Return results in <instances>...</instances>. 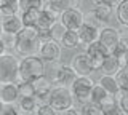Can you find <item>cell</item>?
I'll return each instance as SVG.
<instances>
[{
	"label": "cell",
	"instance_id": "1",
	"mask_svg": "<svg viewBox=\"0 0 128 115\" xmlns=\"http://www.w3.org/2000/svg\"><path fill=\"white\" fill-rule=\"evenodd\" d=\"M40 46H42V42L38 38L37 27H24L19 34H16L14 50L21 56H37Z\"/></svg>",
	"mask_w": 128,
	"mask_h": 115
},
{
	"label": "cell",
	"instance_id": "2",
	"mask_svg": "<svg viewBox=\"0 0 128 115\" xmlns=\"http://www.w3.org/2000/svg\"><path fill=\"white\" fill-rule=\"evenodd\" d=\"M46 72L45 61L38 56H27L19 61V80L21 82H32L38 80Z\"/></svg>",
	"mask_w": 128,
	"mask_h": 115
},
{
	"label": "cell",
	"instance_id": "3",
	"mask_svg": "<svg viewBox=\"0 0 128 115\" xmlns=\"http://www.w3.org/2000/svg\"><path fill=\"white\" fill-rule=\"evenodd\" d=\"M19 80V61L13 54L0 56V83H16Z\"/></svg>",
	"mask_w": 128,
	"mask_h": 115
},
{
	"label": "cell",
	"instance_id": "4",
	"mask_svg": "<svg viewBox=\"0 0 128 115\" xmlns=\"http://www.w3.org/2000/svg\"><path fill=\"white\" fill-rule=\"evenodd\" d=\"M48 104L53 107L56 112H64V110L70 109L72 104H74V94L66 86H56L50 93Z\"/></svg>",
	"mask_w": 128,
	"mask_h": 115
},
{
	"label": "cell",
	"instance_id": "5",
	"mask_svg": "<svg viewBox=\"0 0 128 115\" xmlns=\"http://www.w3.org/2000/svg\"><path fill=\"white\" fill-rule=\"evenodd\" d=\"M94 85L96 83L90 77H77L70 86V91L80 104H88V102H91V91H93Z\"/></svg>",
	"mask_w": 128,
	"mask_h": 115
},
{
	"label": "cell",
	"instance_id": "6",
	"mask_svg": "<svg viewBox=\"0 0 128 115\" xmlns=\"http://www.w3.org/2000/svg\"><path fill=\"white\" fill-rule=\"evenodd\" d=\"M59 22L66 27L67 30H78L80 27L85 24V14L78 8H67L64 13L59 14Z\"/></svg>",
	"mask_w": 128,
	"mask_h": 115
},
{
	"label": "cell",
	"instance_id": "7",
	"mask_svg": "<svg viewBox=\"0 0 128 115\" xmlns=\"http://www.w3.org/2000/svg\"><path fill=\"white\" fill-rule=\"evenodd\" d=\"M85 51H86L88 58H90V62H91V66H93V69L94 70H101V67L104 64V61H106V58L109 56V51L104 48L99 42L91 43L90 46H86Z\"/></svg>",
	"mask_w": 128,
	"mask_h": 115
},
{
	"label": "cell",
	"instance_id": "8",
	"mask_svg": "<svg viewBox=\"0 0 128 115\" xmlns=\"http://www.w3.org/2000/svg\"><path fill=\"white\" fill-rule=\"evenodd\" d=\"M120 42V30H117L115 27H102L101 34H99V43L109 51V54H112L118 46Z\"/></svg>",
	"mask_w": 128,
	"mask_h": 115
},
{
	"label": "cell",
	"instance_id": "9",
	"mask_svg": "<svg viewBox=\"0 0 128 115\" xmlns=\"http://www.w3.org/2000/svg\"><path fill=\"white\" fill-rule=\"evenodd\" d=\"M70 67L75 70V74H77L78 77H88L91 72H94L86 51H80V53L75 54V56H72Z\"/></svg>",
	"mask_w": 128,
	"mask_h": 115
},
{
	"label": "cell",
	"instance_id": "10",
	"mask_svg": "<svg viewBox=\"0 0 128 115\" xmlns=\"http://www.w3.org/2000/svg\"><path fill=\"white\" fill-rule=\"evenodd\" d=\"M77 32H78V37H80V45L90 46L91 43L99 42V34H101V29H98V26H96V24L85 22V24L80 27Z\"/></svg>",
	"mask_w": 128,
	"mask_h": 115
},
{
	"label": "cell",
	"instance_id": "11",
	"mask_svg": "<svg viewBox=\"0 0 128 115\" xmlns=\"http://www.w3.org/2000/svg\"><path fill=\"white\" fill-rule=\"evenodd\" d=\"M38 56L43 59V61L48 62H56L59 58H61V48H59V43H56L54 40L45 42L42 43L38 51Z\"/></svg>",
	"mask_w": 128,
	"mask_h": 115
},
{
	"label": "cell",
	"instance_id": "12",
	"mask_svg": "<svg viewBox=\"0 0 128 115\" xmlns=\"http://www.w3.org/2000/svg\"><path fill=\"white\" fill-rule=\"evenodd\" d=\"M78 75L75 74V70L72 69L70 66H61L54 74V82L58 83L59 86H66V88H70L72 83L75 82Z\"/></svg>",
	"mask_w": 128,
	"mask_h": 115
},
{
	"label": "cell",
	"instance_id": "13",
	"mask_svg": "<svg viewBox=\"0 0 128 115\" xmlns=\"http://www.w3.org/2000/svg\"><path fill=\"white\" fill-rule=\"evenodd\" d=\"M0 22H2V27H3V32L5 34L16 35L24 29L22 19H21V16H18V14H14V16H5V18H2Z\"/></svg>",
	"mask_w": 128,
	"mask_h": 115
},
{
	"label": "cell",
	"instance_id": "14",
	"mask_svg": "<svg viewBox=\"0 0 128 115\" xmlns=\"http://www.w3.org/2000/svg\"><path fill=\"white\" fill-rule=\"evenodd\" d=\"M35 85V91H37V94H35V98L38 99V101H48V98H50V93H51V80L48 77H40L38 80L34 82Z\"/></svg>",
	"mask_w": 128,
	"mask_h": 115
},
{
	"label": "cell",
	"instance_id": "15",
	"mask_svg": "<svg viewBox=\"0 0 128 115\" xmlns=\"http://www.w3.org/2000/svg\"><path fill=\"white\" fill-rule=\"evenodd\" d=\"M0 99H2L5 104H14L19 99L18 85H14V83H6V85H3L2 91H0Z\"/></svg>",
	"mask_w": 128,
	"mask_h": 115
},
{
	"label": "cell",
	"instance_id": "16",
	"mask_svg": "<svg viewBox=\"0 0 128 115\" xmlns=\"http://www.w3.org/2000/svg\"><path fill=\"white\" fill-rule=\"evenodd\" d=\"M56 16H58V14L53 13L51 10L43 8L38 14V21H37V26L35 27H37V29H51L53 24L56 22Z\"/></svg>",
	"mask_w": 128,
	"mask_h": 115
},
{
	"label": "cell",
	"instance_id": "17",
	"mask_svg": "<svg viewBox=\"0 0 128 115\" xmlns=\"http://www.w3.org/2000/svg\"><path fill=\"white\" fill-rule=\"evenodd\" d=\"M99 85H101L110 96H120V86H118L115 77H112V75H102V77L99 78Z\"/></svg>",
	"mask_w": 128,
	"mask_h": 115
},
{
	"label": "cell",
	"instance_id": "18",
	"mask_svg": "<svg viewBox=\"0 0 128 115\" xmlns=\"http://www.w3.org/2000/svg\"><path fill=\"white\" fill-rule=\"evenodd\" d=\"M120 69H122V67H120V62H118V59L115 58L114 53L109 54V56L106 58V61H104V64L101 67V70H102L104 75H112V77H115V75L118 74Z\"/></svg>",
	"mask_w": 128,
	"mask_h": 115
},
{
	"label": "cell",
	"instance_id": "19",
	"mask_svg": "<svg viewBox=\"0 0 128 115\" xmlns=\"http://www.w3.org/2000/svg\"><path fill=\"white\" fill-rule=\"evenodd\" d=\"M114 13V6L112 5H107V3H99V5H94V10H93V14L94 18L98 19L99 22H107Z\"/></svg>",
	"mask_w": 128,
	"mask_h": 115
},
{
	"label": "cell",
	"instance_id": "20",
	"mask_svg": "<svg viewBox=\"0 0 128 115\" xmlns=\"http://www.w3.org/2000/svg\"><path fill=\"white\" fill-rule=\"evenodd\" d=\"M109 98H110V94L107 93L99 83H96L93 91H91V102H94V104H98V106H102Z\"/></svg>",
	"mask_w": 128,
	"mask_h": 115
},
{
	"label": "cell",
	"instance_id": "21",
	"mask_svg": "<svg viewBox=\"0 0 128 115\" xmlns=\"http://www.w3.org/2000/svg\"><path fill=\"white\" fill-rule=\"evenodd\" d=\"M70 2H72V0H48L45 8L51 10V11H53V13H56V14H61V13H64L67 8H70V6H72Z\"/></svg>",
	"mask_w": 128,
	"mask_h": 115
},
{
	"label": "cell",
	"instance_id": "22",
	"mask_svg": "<svg viewBox=\"0 0 128 115\" xmlns=\"http://www.w3.org/2000/svg\"><path fill=\"white\" fill-rule=\"evenodd\" d=\"M101 107H102L104 115H125V114H123V110H122V107L118 106V102H115V98L114 96H110Z\"/></svg>",
	"mask_w": 128,
	"mask_h": 115
},
{
	"label": "cell",
	"instance_id": "23",
	"mask_svg": "<svg viewBox=\"0 0 128 115\" xmlns=\"http://www.w3.org/2000/svg\"><path fill=\"white\" fill-rule=\"evenodd\" d=\"M40 11H42V10H27V11H22L21 19H22L24 27H35V26H37Z\"/></svg>",
	"mask_w": 128,
	"mask_h": 115
},
{
	"label": "cell",
	"instance_id": "24",
	"mask_svg": "<svg viewBox=\"0 0 128 115\" xmlns=\"http://www.w3.org/2000/svg\"><path fill=\"white\" fill-rule=\"evenodd\" d=\"M61 45H64L66 48H77V46L80 45V37H78V32L77 30H67L66 35H64V38H62V42H61Z\"/></svg>",
	"mask_w": 128,
	"mask_h": 115
},
{
	"label": "cell",
	"instance_id": "25",
	"mask_svg": "<svg viewBox=\"0 0 128 115\" xmlns=\"http://www.w3.org/2000/svg\"><path fill=\"white\" fill-rule=\"evenodd\" d=\"M18 93H19V98H34L37 94V91H35V85L32 82H19Z\"/></svg>",
	"mask_w": 128,
	"mask_h": 115
},
{
	"label": "cell",
	"instance_id": "26",
	"mask_svg": "<svg viewBox=\"0 0 128 115\" xmlns=\"http://www.w3.org/2000/svg\"><path fill=\"white\" fill-rule=\"evenodd\" d=\"M18 11H19V2H16V0H8L5 5L0 6V14L3 18L5 16H14Z\"/></svg>",
	"mask_w": 128,
	"mask_h": 115
},
{
	"label": "cell",
	"instance_id": "27",
	"mask_svg": "<svg viewBox=\"0 0 128 115\" xmlns=\"http://www.w3.org/2000/svg\"><path fill=\"white\" fill-rule=\"evenodd\" d=\"M117 19L122 26L128 27V0H122L117 6Z\"/></svg>",
	"mask_w": 128,
	"mask_h": 115
},
{
	"label": "cell",
	"instance_id": "28",
	"mask_svg": "<svg viewBox=\"0 0 128 115\" xmlns=\"http://www.w3.org/2000/svg\"><path fill=\"white\" fill-rule=\"evenodd\" d=\"M115 78H117V83L120 86V94L128 93V67L120 69L118 74L115 75Z\"/></svg>",
	"mask_w": 128,
	"mask_h": 115
},
{
	"label": "cell",
	"instance_id": "29",
	"mask_svg": "<svg viewBox=\"0 0 128 115\" xmlns=\"http://www.w3.org/2000/svg\"><path fill=\"white\" fill-rule=\"evenodd\" d=\"M19 109L22 112H34L37 110V98H21L19 99Z\"/></svg>",
	"mask_w": 128,
	"mask_h": 115
},
{
	"label": "cell",
	"instance_id": "30",
	"mask_svg": "<svg viewBox=\"0 0 128 115\" xmlns=\"http://www.w3.org/2000/svg\"><path fill=\"white\" fill-rule=\"evenodd\" d=\"M19 10H43V0H19Z\"/></svg>",
	"mask_w": 128,
	"mask_h": 115
},
{
	"label": "cell",
	"instance_id": "31",
	"mask_svg": "<svg viewBox=\"0 0 128 115\" xmlns=\"http://www.w3.org/2000/svg\"><path fill=\"white\" fill-rule=\"evenodd\" d=\"M66 32H67V29L61 24V22H54L53 27H51V38H53L56 43H61L64 35H66Z\"/></svg>",
	"mask_w": 128,
	"mask_h": 115
},
{
	"label": "cell",
	"instance_id": "32",
	"mask_svg": "<svg viewBox=\"0 0 128 115\" xmlns=\"http://www.w3.org/2000/svg\"><path fill=\"white\" fill-rule=\"evenodd\" d=\"M80 115H104V112L101 106L94 104V102H88V104H83Z\"/></svg>",
	"mask_w": 128,
	"mask_h": 115
},
{
	"label": "cell",
	"instance_id": "33",
	"mask_svg": "<svg viewBox=\"0 0 128 115\" xmlns=\"http://www.w3.org/2000/svg\"><path fill=\"white\" fill-rule=\"evenodd\" d=\"M35 115H56V110L53 109V107H51L50 104H42V106H38V109L35 110Z\"/></svg>",
	"mask_w": 128,
	"mask_h": 115
},
{
	"label": "cell",
	"instance_id": "34",
	"mask_svg": "<svg viewBox=\"0 0 128 115\" xmlns=\"http://www.w3.org/2000/svg\"><path fill=\"white\" fill-rule=\"evenodd\" d=\"M3 40V43L6 45V48H14V43H16V35H11V34H5L0 37Z\"/></svg>",
	"mask_w": 128,
	"mask_h": 115
},
{
	"label": "cell",
	"instance_id": "35",
	"mask_svg": "<svg viewBox=\"0 0 128 115\" xmlns=\"http://www.w3.org/2000/svg\"><path fill=\"white\" fill-rule=\"evenodd\" d=\"M37 32H38V38H40L42 43L53 40V38H51V29H37Z\"/></svg>",
	"mask_w": 128,
	"mask_h": 115
},
{
	"label": "cell",
	"instance_id": "36",
	"mask_svg": "<svg viewBox=\"0 0 128 115\" xmlns=\"http://www.w3.org/2000/svg\"><path fill=\"white\" fill-rule=\"evenodd\" d=\"M118 106L122 107L123 114L128 115V93H125V94H120V96H118Z\"/></svg>",
	"mask_w": 128,
	"mask_h": 115
},
{
	"label": "cell",
	"instance_id": "37",
	"mask_svg": "<svg viewBox=\"0 0 128 115\" xmlns=\"http://www.w3.org/2000/svg\"><path fill=\"white\" fill-rule=\"evenodd\" d=\"M91 2L94 3V5H99V3H107V5H112V6H115V5H118L122 0H91Z\"/></svg>",
	"mask_w": 128,
	"mask_h": 115
},
{
	"label": "cell",
	"instance_id": "38",
	"mask_svg": "<svg viewBox=\"0 0 128 115\" xmlns=\"http://www.w3.org/2000/svg\"><path fill=\"white\" fill-rule=\"evenodd\" d=\"M3 115H19L18 110L13 107V104H6V109H5V114Z\"/></svg>",
	"mask_w": 128,
	"mask_h": 115
},
{
	"label": "cell",
	"instance_id": "39",
	"mask_svg": "<svg viewBox=\"0 0 128 115\" xmlns=\"http://www.w3.org/2000/svg\"><path fill=\"white\" fill-rule=\"evenodd\" d=\"M62 115H80V114H78V112H77L75 109H72V107H70V109L64 110V112H62Z\"/></svg>",
	"mask_w": 128,
	"mask_h": 115
},
{
	"label": "cell",
	"instance_id": "40",
	"mask_svg": "<svg viewBox=\"0 0 128 115\" xmlns=\"http://www.w3.org/2000/svg\"><path fill=\"white\" fill-rule=\"evenodd\" d=\"M5 50H6V45L3 43V40H2V38H0V56L6 54V53H5Z\"/></svg>",
	"mask_w": 128,
	"mask_h": 115
},
{
	"label": "cell",
	"instance_id": "41",
	"mask_svg": "<svg viewBox=\"0 0 128 115\" xmlns=\"http://www.w3.org/2000/svg\"><path fill=\"white\" fill-rule=\"evenodd\" d=\"M5 109H6V104L2 101V99H0V115H3V114H5Z\"/></svg>",
	"mask_w": 128,
	"mask_h": 115
},
{
	"label": "cell",
	"instance_id": "42",
	"mask_svg": "<svg viewBox=\"0 0 128 115\" xmlns=\"http://www.w3.org/2000/svg\"><path fill=\"white\" fill-rule=\"evenodd\" d=\"M3 35V27H2V22H0V37Z\"/></svg>",
	"mask_w": 128,
	"mask_h": 115
},
{
	"label": "cell",
	"instance_id": "43",
	"mask_svg": "<svg viewBox=\"0 0 128 115\" xmlns=\"http://www.w3.org/2000/svg\"><path fill=\"white\" fill-rule=\"evenodd\" d=\"M6 2H8V0H0V6H2V5H5Z\"/></svg>",
	"mask_w": 128,
	"mask_h": 115
},
{
	"label": "cell",
	"instance_id": "44",
	"mask_svg": "<svg viewBox=\"0 0 128 115\" xmlns=\"http://www.w3.org/2000/svg\"><path fill=\"white\" fill-rule=\"evenodd\" d=\"M22 115H34V114H30V112H24Z\"/></svg>",
	"mask_w": 128,
	"mask_h": 115
},
{
	"label": "cell",
	"instance_id": "45",
	"mask_svg": "<svg viewBox=\"0 0 128 115\" xmlns=\"http://www.w3.org/2000/svg\"><path fill=\"white\" fill-rule=\"evenodd\" d=\"M2 86H3V85H2V83H0V91H2Z\"/></svg>",
	"mask_w": 128,
	"mask_h": 115
},
{
	"label": "cell",
	"instance_id": "46",
	"mask_svg": "<svg viewBox=\"0 0 128 115\" xmlns=\"http://www.w3.org/2000/svg\"><path fill=\"white\" fill-rule=\"evenodd\" d=\"M16 2H19V0H16Z\"/></svg>",
	"mask_w": 128,
	"mask_h": 115
}]
</instances>
